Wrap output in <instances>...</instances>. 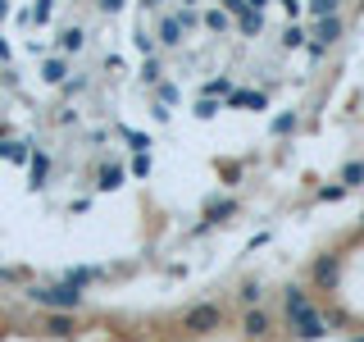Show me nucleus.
I'll return each instance as SVG.
<instances>
[{
    "label": "nucleus",
    "instance_id": "f257e3e1",
    "mask_svg": "<svg viewBox=\"0 0 364 342\" xmlns=\"http://www.w3.org/2000/svg\"><path fill=\"white\" fill-rule=\"evenodd\" d=\"M287 319H291V328H296V338H323L328 328H323V315L314 311L310 301H305L301 292H287Z\"/></svg>",
    "mask_w": 364,
    "mask_h": 342
},
{
    "label": "nucleus",
    "instance_id": "39448f33",
    "mask_svg": "<svg viewBox=\"0 0 364 342\" xmlns=\"http://www.w3.org/2000/svg\"><path fill=\"white\" fill-rule=\"evenodd\" d=\"M242 328H246V338H264V333H269V315H264V311H250V315L242 319Z\"/></svg>",
    "mask_w": 364,
    "mask_h": 342
},
{
    "label": "nucleus",
    "instance_id": "9d476101",
    "mask_svg": "<svg viewBox=\"0 0 364 342\" xmlns=\"http://www.w3.org/2000/svg\"><path fill=\"white\" fill-rule=\"evenodd\" d=\"M310 9H314V14H333V9H337V0H314Z\"/></svg>",
    "mask_w": 364,
    "mask_h": 342
},
{
    "label": "nucleus",
    "instance_id": "7ed1b4c3",
    "mask_svg": "<svg viewBox=\"0 0 364 342\" xmlns=\"http://www.w3.org/2000/svg\"><path fill=\"white\" fill-rule=\"evenodd\" d=\"M219 324H223V311L214 301H200V306H191V311L182 315V328H187V333H214Z\"/></svg>",
    "mask_w": 364,
    "mask_h": 342
},
{
    "label": "nucleus",
    "instance_id": "0eeeda50",
    "mask_svg": "<svg viewBox=\"0 0 364 342\" xmlns=\"http://www.w3.org/2000/svg\"><path fill=\"white\" fill-rule=\"evenodd\" d=\"M50 333H60V338H64V333H73V324H68L64 315H50Z\"/></svg>",
    "mask_w": 364,
    "mask_h": 342
},
{
    "label": "nucleus",
    "instance_id": "6e6552de",
    "mask_svg": "<svg viewBox=\"0 0 364 342\" xmlns=\"http://www.w3.org/2000/svg\"><path fill=\"white\" fill-rule=\"evenodd\" d=\"M341 178H346V187H355V182L364 178V165H346V174H341Z\"/></svg>",
    "mask_w": 364,
    "mask_h": 342
},
{
    "label": "nucleus",
    "instance_id": "f03ea898",
    "mask_svg": "<svg viewBox=\"0 0 364 342\" xmlns=\"http://www.w3.org/2000/svg\"><path fill=\"white\" fill-rule=\"evenodd\" d=\"M28 296H32V301H41V306H50V311H77V306H82L77 283H64V288H32Z\"/></svg>",
    "mask_w": 364,
    "mask_h": 342
},
{
    "label": "nucleus",
    "instance_id": "423d86ee",
    "mask_svg": "<svg viewBox=\"0 0 364 342\" xmlns=\"http://www.w3.org/2000/svg\"><path fill=\"white\" fill-rule=\"evenodd\" d=\"M119 182H123V169H109V165L100 169V187H105V192H109V187H119Z\"/></svg>",
    "mask_w": 364,
    "mask_h": 342
},
{
    "label": "nucleus",
    "instance_id": "1a4fd4ad",
    "mask_svg": "<svg viewBox=\"0 0 364 342\" xmlns=\"http://www.w3.org/2000/svg\"><path fill=\"white\" fill-rule=\"evenodd\" d=\"M41 178H46V155L32 160V182H41Z\"/></svg>",
    "mask_w": 364,
    "mask_h": 342
},
{
    "label": "nucleus",
    "instance_id": "9b49d317",
    "mask_svg": "<svg viewBox=\"0 0 364 342\" xmlns=\"http://www.w3.org/2000/svg\"><path fill=\"white\" fill-rule=\"evenodd\" d=\"M242 301H259V283H246V288H242Z\"/></svg>",
    "mask_w": 364,
    "mask_h": 342
},
{
    "label": "nucleus",
    "instance_id": "20e7f679",
    "mask_svg": "<svg viewBox=\"0 0 364 342\" xmlns=\"http://www.w3.org/2000/svg\"><path fill=\"white\" fill-rule=\"evenodd\" d=\"M337 256H323V260H318V265H314V279L318 283H323V288H333V283H337Z\"/></svg>",
    "mask_w": 364,
    "mask_h": 342
}]
</instances>
